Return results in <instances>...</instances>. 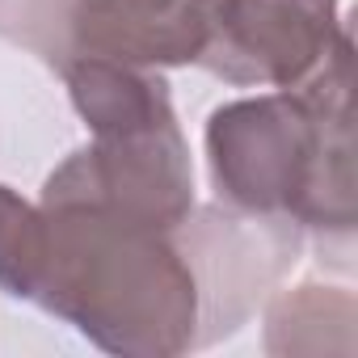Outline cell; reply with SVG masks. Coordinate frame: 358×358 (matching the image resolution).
Returning a JSON list of instances; mask_svg holds the SVG:
<instances>
[{
    "label": "cell",
    "instance_id": "obj_1",
    "mask_svg": "<svg viewBox=\"0 0 358 358\" xmlns=\"http://www.w3.org/2000/svg\"><path fill=\"white\" fill-rule=\"evenodd\" d=\"M47 257L34 303L118 358H177L199 345L194 270L160 232L93 203H38Z\"/></svg>",
    "mask_w": 358,
    "mask_h": 358
},
{
    "label": "cell",
    "instance_id": "obj_2",
    "mask_svg": "<svg viewBox=\"0 0 358 358\" xmlns=\"http://www.w3.org/2000/svg\"><path fill=\"white\" fill-rule=\"evenodd\" d=\"M207 169L224 207L291 220L324 236L354 232L350 64L303 89L228 101L207 118Z\"/></svg>",
    "mask_w": 358,
    "mask_h": 358
},
{
    "label": "cell",
    "instance_id": "obj_3",
    "mask_svg": "<svg viewBox=\"0 0 358 358\" xmlns=\"http://www.w3.org/2000/svg\"><path fill=\"white\" fill-rule=\"evenodd\" d=\"M43 203H93L135 224L177 232L194 215V164L177 114L93 135L43 186Z\"/></svg>",
    "mask_w": 358,
    "mask_h": 358
},
{
    "label": "cell",
    "instance_id": "obj_4",
    "mask_svg": "<svg viewBox=\"0 0 358 358\" xmlns=\"http://www.w3.org/2000/svg\"><path fill=\"white\" fill-rule=\"evenodd\" d=\"M199 64L241 89L291 93L354 64V47L337 0H220Z\"/></svg>",
    "mask_w": 358,
    "mask_h": 358
},
{
    "label": "cell",
    "instance_id": "obj_5",
    "mask_svg": "<svg viewBox=\"0 0 358 358\" xmlns=\"http://www.w3.org/2000/svg\"><path fill=\"white\" fill-rule=\"evenodd\" d=\"M177 241L194 270L199 299H203V333L199 345L232 333L253 299L295 262L299 228L291 220H266L245 211H203L199 224H182Z\"/></svg>",
    "mask_w": 358,
    "mask_h": 358
},
{
    "label": "cell",
    "instance_id": "obj_6",
    "mask_svg": "<svg viewBox=\"0 0 358 358\" xmlns=\"http://www.w3.org/2000/svg\"><path fill=\"white\" fill-rule=\"evenodd\" d=\"M215 13L220 0H72L68 43L131 68H186L203 59Z\"/></svg>",
    "mask_w": 358,
    "mask_h": 358
},
{
    "label": "cell",
    "instance_id": "obj_7",
    "mask_svg": "<svg viewBox=\"0 0 358 358\" xmlns=\"http://www.w3.org/2000/svg\"><path fill=\"white\" fill-rule=\"evenodd\" d=\"M320 324H345L354 329V295L337 287H295L282 291L266 312V350L270 354H320L341 350L329 329Z\"/></svg>",
    "mask_w": 358,
    "mask_h": 358
},
{
    "label": "cell",
    "instance_id": "obj_8",
    "mask_svg": "<svg viewBox=\"0 0 358 358\" xmlns=\"http://www.w3.org/2000/svg\"><path fill=\"white\" fill-rule=\"evenodd\" d=\"M47 257L43 207L26 203L17 190L0 186V291L34 303Z\"/></svg>",
    "mask_w": 358,
    "mask_h": 358
},
{
    "label": "cell",
    "instance_id": "obj_9",
    "mask_svg": "<svg viewBox=\"0 0 358 358\" xmlns=\"http://www.w3.org/2000/svg\"><path fill=\"white\" fill-rule=\"evenodd\" d=\"M68 9L72 0H0V38L26 47L47 68H64L72 59L68 43Z\"/></svg>",
    "mask_w": 358,
    "mask_h": 358
}]
</instances>
